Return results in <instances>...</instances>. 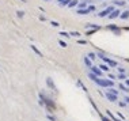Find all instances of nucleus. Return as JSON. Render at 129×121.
<instances>
[{
  "instance_id": "obj_1",
  "label": "nucleus",
  "mask_w": 129,
  "mask_h": 121,
  "mask_svg": "<svg viewBox=\"0 0 129 121\" xmlns=\"http://www.w3.org/2000/svg\"><path fill=\"white\" fill-rule=\"evenodd\" d=\"M95 83L98 84L101 87H109V89H112L114 86V82L110 79H102V78H98V79L95 80Z\"/></svg>"
},
{
  "instance_id": "obj_2",
  "label": "nucleus",
  "mask_w": 129,
  "mask_h": 121,
  "mask_svg": "<svg viewBox=\"0 0 129 121\" xmlns=\"http://www.w3.org/2000/svg\"><path fill=\"white\" fill-rule=\"evenodd\" d=\"M40 98H41V101H44V104L46 105V106L49 107V109H52V110H53L54 107H56V106H54V102H53V101L49 99L48 97H45V95H44L42 93H40Z\"/></svg>"
},
{
  "instance_id": "obj_3",
  "label": "nucleus",
  "mask_w": 129,
  "mask_h": 121,
  "mask_svg": "<svg viewBox=\"0 0 129 121\" xmlns=\"http://www.w3.org/2000/svg\"><path fill=\"white\" fill-rule=\"evenodd\" d=\"M98 56L106 63V64H109L110 67H117V61H114V60H112V59H109V57H106V56H105V55H102V53H99Z\"/></svg>"
},
{
  "instance_id": "obj_4",
  "label": "nucleus",
  "mask_w": 129,
  "mask_h": 121,
  "mask_svg": "<svg viewBox=\"0 0 129 121\" xmlns=\"http://www.w3.org/2000/svg\"><path fill=\"white\" fill-rule=\"evenodd\" d=\"M113 11H114V7H113V6H110V7H107V8H105V10L102 11V12H99V16L101 18H103V16H109V15L112 14Z\"/></svg>"
},
{
  "instance_id": "obj_5",
  "label": "nucleus",
  "mask_w": 129,
  "mask_h": 121,
  "mask_svg": "<svg viewBox=\"0 0 129 121\" xmlns=\"http://www.w3.org/2000/svg\"><path fill=\"white\" fill-rule=\"evenodd\" d=\"M106 98H107L110 102H115V101L118 99V95H114L112 93H106Z\"/></svg>"
},
{
  "instance_id": "obj_6",
  "label": "nucleus",
  "mask_w": 129,
  "mask_h": 121,
  "mask_svg": "<svg viewBox=\"0 0 129 121\" xmlns=\"http://www.w3.org/2000/svg\"><path fill=\"white\" fill-rule=\"evenodd\" d=\"M91 72L94 73V75H97L99 78V76H102V69L99 68V67H92L91 68Z\"/></svg>"
},
{
  "instance_id": "obj_7",
  "label": "nucleus",
  "mask_w": 129,
  "mask_h": 121,
  "mask_svg": "<svg viewBox=\"0 0 129 121\" xmlns=\"http://www.w3.org/2000/svg\"><path fill=\"white\" fill-rule=\"evenodd\" d=\"M118 16H121V11H120V10H114L112 14L109 15L110 19H114V18H118Z\"/></svg>"
},
{
  "instance_id": "obj_8",
  "label": "nucleus",
  "mask_w": 129,
  "mask_h": 121,
  "mask_svg": "<svg viewBox=\"0 0 129 121\" xmlns=\"http://www.w3.org/2000/svg\"><path fill=\"white\" fill-rule=\"evenodd\" d=\"M46 83H48V86L50 87L52 90H56V87H54V83H53V80H52V78H48V79H46Z\"/></svg>"
},
{
  "instance_id": "obj_9",
  "label": "nucleus",
  "mask_w": 129,
  "mask_h": 121,
  "mask_svg": "<svg viewBox=\"0 0 129 121\" xmlns=\"http://www.w3.org/2000/svg\"><path fill=\"white\" fill-rule=\"evenodd\" d=\"M107 29H109V30H113V31H115V33H120V29L117 27V26H114V24H109V26H107Z\"/></svg>"
},
{
  "instance_id": "obj_10",
  "label": "nucleus",
  "mask_w": 129,
  "mask_h": 121,
  "mask_svg": "<svg viewBox=\"0 0 129 121\" xmlns=\"http://www.w3.org/2000/svg\"><path fill=\"white\" fill-rule=\"evenodd\" d=\"M84 64L87 67H90V68H92V67H94V65H92V63H91V60L88 59V57H84Z\"/></svg>"
},
{
  "instance_id": "obj_11",
  "label": "nucleus",
  "mask_w": 129,
  "mask_h": 121,
  "mask_svg": "<svg viewBox=\"0 0 129 121\" xmlns=\"http://www.w3.org/2000/svg\"><path fill=\"white\" fill-rule=\"evenodd\" d=\"M90 11H88V8H83V10H79L78 11V14L79 15H86V14H88Z\"/></svg>"
},
{
  "instance_id": "obj_12",
  "label": "nucleus",
  "mask_w": 129,
  "mask_h": 121,
  "mask_svg": "<svg viewBox=\"0 0 129 121\" xmlns=\"http://www.w3.org/2000/svg\"><path fill=\"white\" fill-rule=\"evenodd\" d=\"M31 49H33V50H34V52H35V53H37V55L40 56V57H42V56H44V55H42V53H41L40 50H38V49H37V46H35V45H31Z\"/></svg>"
},
{
  "instance_id": "obj_13",
  "label": "nucleus",
  "mask_w": 129,
  "mask_h": 121,
  "mask_svg": "<svg viewBox=\"0 0 129 121\" xmlns=\"http://www.w3.org/2000/svg\"><path fill=\"white\" fill-rule=\"evenodd\" d=\"M78 4H79V0H71V3H69L68 7L72 8V7H75V6H78Z\"/></svg>"
},
{
  "instance_id": "obj_14",
  "label": "nucleus",
  "mask_w": 129,
  "mask_h": 121,
  "mask_svg": "<svg viewBox=\"0 0 129 121\" xmlns=\"http://www.w3.org/2000/svg\"><path fill=\"white\" fill-rule=\"evenodd\" d=\"M121 18H122V19L129 18V11H124V12H121Z\"/></svg>"
},
{
  "instance_id": "obj_15",
  "label": "nucleus",
  "mask_w": 129,
  "mask_h": 121,
  "mask_svg": "<svg viewBox=\"0 0 129 121\" xmlns=\"http://www.w3.org/2000/svg\"><path fill=\"white\" fill-rule=\"evenodd\" d=\"M88 78H90L91 80H94V82H95L97 79H98V76H97V75H94L92 72H90V73H88Z\"/></svg>"
},
{
  "instance_id": "obj_16",
  "label": "nucleus",
  "mask_w": 129,
  "mask_h": 121,
  "mask_svg": "<svg viewBox=\"0 0 129 121\" xmlns=\"http://www.w3.org/2000/svg\"><path fill=\"white\" fill-rule=\"evenodd\" d=\"M113 3H114L115 6H124V4H125V1H122V0H114Z\"/></svg>"
},
{
  "instance_id": "obj_17",
  "label": "nucleus",
  "mask_w": 129,
  "mask_h": 121,
  "mask_svg": "<svg viewBox=\"0 0 129 121\" xmlns=\"http://www.w3.org/2000/svg\"><path fill=\"white\" fill-rule=\"evenodd\" d=\"M86 4H87V1H81V3H79V10L86 8Z\"/></svg>"
},
{
  "instance_id": "obj_18",
  "label": "nucleus",
  "mask_w": 129,
  "mask_h": 121,
  "mask_svg": "<svg viewBox=\"0 0 129 121\" xmlns=\"http://www.w3.org/2000/svg\"><path fill=\"white\" fill-rule=\"evenodd\" d=\"M99 68H101L102 71H109V65H105V64H101Z\"/></svg>"
},
{
  "instance_id": "obj_19",
  "label": "nucleus",
  "mask_w": 129,
  "mask_h": 121,
  "mask_svg": "<svg viewBox=\"0 0 129 121\" xmlns=\"http://www.w3.org/2000/svg\"><path fill=\"white\" fill-rule=\"evenodd\" d=\"M107 93H112V94H114V95H118V91H117V90H114V89H109V90H107Z\"/></svg>"
},
{
  "instance_id": "obj_20",
  "label": "nucleus",
  "mask_w": 129,
  "mask_h": 121,
  "mask_svg": "<svg viewBox=\"0 0 129 121\" xmlns=\"http://www.w3.org/2000/svg\"><path fill=\"white\" fill-rule=\"evenodd\" d=\"M118 87H120V89H121V90L126 91V93H128V91H129V89H128V87H126V86H124V84H122V83H121V84H120V86H118Z\"/></svg>"
},
{
  "instance_id": "obj_21",
  "label": "nucleus",
  "mask_w": 129,
  "mask_h": 121,
  "mask_svg": "<svg viewBox=\"0 0 129 121\" xmlns=\"http://www.w3.org/2000/svg\"><path fill=\"white\" fill-rule=\"evenodd\" d=\"M87 57H88V59H90V60L92 61V60H94L95 57H97V56H95V53H88V56H87Z\"/></svg>"
},
{
  "instance_id": "obj_22",
  "label": "nucleus",
  "mask_w": 129,
  "mask_h": 121,
  "mask_svg": "<svg viewBox=\"0 0 129 121\" xmlns=\"http://www.w3.org/2000/svg\"><path fill=\"white\" fill-rule=\"evenodd\" d=\"M58 44H60V46H61V48H65V46H67V42H65V41H63V40H60V41H58Z\"/></svg>"
},
{
  "instance_id": "obj_23",
  "label": "nucleus",
  "mask_w": 129,
  "mask_h": 121,
  "mask_svg": "<svg viewBox=\"0 0 129 121\" xmlns=\"http://www.w3.org/2000/svg\"><path fill=\"white\" fill-rule=\"evenodd\" d=\"M117 78H118V79H121V80H124V79L126 80V76H125V73H120V75L117 76Z\"/></svg>"
},
{
  "instance_id": "obj_24",
  "label": "nucleus",
  "mask_w": 129,
  "mask_h": 121,
  "mask_svg": "<svg viewBox=\"0 0 129 121\" xmlns=\"http://www.w3.org/2000/svg\"><path fill=\"white\" fill-rule=\"evenodd\" d=\"M69 3H71V0H64V1H63V3H60V4H61V6H67V4L69 6Z\"/></svg>"
},
{
  "instance_id": "obj_25",
  "label": "nucleus",
  "mask_w": 129,
  "mask_h": 121,
  "mask_svg": "<svg viewBox=\"0 0 129 121\" xmlns=\"http://www.w3.org/2000/svg\"><path fill=\"white\" fill-rule=\"evenodd\" d=\"M60 35H63V37H69V34H68L67 31H60Z\"/></svg>"
},
{
  "instance_id": "obj_26",
  "label": "nucleus",
  "mask_w": 129,
  "mask_h": 121,
  "mask_svg": "<svg viewBox=\"0 0 129 121\" xmlns=\"http://www.w3.org/2000/svg\"><path fill=\"white\" fill-rule=\"evenodd\" d=\"M46 117H48V120H50V121H56V118H54L53 116H50V114H48Z\"/></svg>"
},
{
  "instance_id": "obj_27",
  "label": "nucleus",
  "mask_w": 129,
  "mask_h": 121,
  "mask_svg": "<svg viewBox=\"0 0 129 121\" xmlns=\"http://www.w3.org/2000/svg\"><path fill=\"white\" fill-rule=\"evenodd\" d=\"M71 35H75V37H79V35H80V33H78V31H72V33H71Z\"/></svg>"
},
{
  "instance_id": "obj_28",
  "label": "nucleus",
  "mask_w": 129,
  "mask_h": 121,
  "mask_svg": "<svg viewBox=\"0 0 129 121\" xmlns=\"http://www.w3.org/2000/svg\"><path fill=\"white\" fill-rule=\"evenodd\" d=\"M118 105H120L121 107H125V106H126V102H125V101H122V102H120Z\"/></svg>"
},
{
  "instance_id": "obj_29",
  "label": "nucleus",
  "mask_w": 129,
  "mask_h": 121,
  "mask_svg": "<svg viewBox=\"0 0 129 121\" xmlns=\"http://www.w3.org/2000/svg\"><path fill=\"white\" fill-rule=\"evenodd\" d=\"M23 15H24V12H23V11H18V16H19V18H22Z\"/></svg>"
},
{
  "instance_id": "obj_30",
  "label": "nucleus",
  "mask_w": 129,
  "mask_h": 121,
  "mask_svg": "<svg viewBox=\"0 0 129 121\" xmlns=\"http://www.w3.org/2000/svg\"><path fill=\"white\" fill-rule=\"evenodd\" d=\"M88 11H95V6H88Z\"/></svg>"
},
{
  "instance_id": "obj_31",
  "label": "nucleus",
  "mask_w": 129,
  "mask_h": 121,
  "mask_svg": "<svg viewBox=\"0 0 129 121\" xmlns=\"http://www.w3.org/2000/svg\"><path fill=\"white\" fill-rule=\"evenodd\" d=\"M79 44H80V45H86L87 42H86V41H83V40H79Z\"/></svg>"
},
{
  "instance_id": "obj_32",
  "label": "nucleus",
  "mask_w": 129,
  "mask_h": 121,
  "mask_svg": "<svg viewBox=\"0 0 129 121\" xmlns=\"http://www.w3.org/2000/svg\"><path fill=\"white\" fill-rule=\"evenodd\" d=\"M125 102H126V104H129V97H125Z\"/></svg>"
},
{
  "instance_id": "obj_33",
  "label": "nucleus",
  "mask_w": 129,
  "mask_h": 121,
  "mask_svg": "<svg viewBox=\"0 0 129 121\" xmlns=\"http://www.w3.org/2000/svg\"><path fill=\"white\" fill-rule=\"evenodd\" d=\"M125 84H126V86H129V79H126V80H125Z\"/></svg>"
},
{
  "instance_id": "obj_34",
  "label": "nucleus",
  "mask_w": 129,
  "mask_h": 121,
  "mask_svg": "<svg viewBox=\"0 0 129 121\" xmlns=\"http://www.w3.org/2000/svg\"><path fill=\"white\" fill-rule=\"evenodd\" d=\"M102 120H103V121H109V120H107V118H106V117H102Z\"/></svg>"
},
{
  "instance_id": "obj_35",
  "label": "nucleus",
  "mask_w": 129,
  "mask_h": 121,
  "mask_svg": "<svg viewBox=\"0 0 129 121\" xmlns=\"http://www.w3.org/2000/svg\"><path fill=\"white\" fill-rule=\"evenodd\" d=\"M58 1H60V3H63V1H64V0H58Z\"/></svg>"
},
{
  "instance_id": "obj_36",
  "label": "nucleus",
  "mask_w": 129,
  "mask_h": 121,
  "mask_svg": "<svg viewBox=\"0 0 129 121\" xmlns=\"http://www.w3.org/2000/svg\"><path fill=\"white\" fill-rule=\"evenodd\" d=\"M20 1H26V0H20Z\"/></svg>"
},
{
  "instance_id": "obj_37",
  "label": "nucleus",
  "mask_w": 129,
  "mask_h": 121,
  "mask_svg": "<svg viewBox=\"0 0 129 121\" xmlns=\"http://www.w3.org/2000/svg\"><path fill=\"white\" fill-rule=\"evenodd\" d=\"M45 1H49V0H45Z\"/></svg>"
}]
</instances>
